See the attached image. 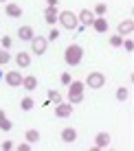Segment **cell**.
<instances>
[{
	"label": "cell",
	"instance_id": "6da1fadb",
	"mask_svg": "<svg viewBox=\"0 0 134 151\" xmlns=\"http://www.w3.org/2000/svg\"><path fill=\"white\" fill-rule=\"evenodd\" d=\"M81 59H84V48H81L79 44H70V46H66V50H64V61L68 66H77V64H81Z\"/></svg>",
	"mask_w": 134,
	"mask_h": 151
},
{
	"label": "cell",
	"instance_id": "7a4b0ae2",
	"mask_svg": "<svg viewBox=\"0 0 134 151\" xmlns=\"http://www.w3.org/2000/svg\"><path fill=\"white\" fill-rule=\"evenodd\" d=\"M59 24L64 29H68V31H75L77 27H79V20H77V13H73V11H62L59 13Z\"/></svg>",
	"mask_w": 134,
	"mask_h": 151
},
{
	"label": "cell",
	"instance_id": "3957f363",
	"mask_svg": "<svg viewBox=\"0 0 134 151\" xmlns=\"http://www.w3.org/2000/svg\"><path fill=\"white\" fill-rule=\"evenodd\" d=\"M86 86L92 88V90H101V88L106 86V77L101 75V72H90V75L86 77Z\"/></svg>",
	"mask_w": 134,
	"mask_h": 151
},
{
	"label": "cell",
	"instance_id": "277c9868",
	"mask_svg": "<svg viewBox=\"0 0 134 151\" xmlns=\"http://www.w3.org/2000/svg\"><path fill=\"white\" fill-rule=\"evenodd\" d=\"M46 46H49V40H46V37H40V35H38V37L31 40V50H33L35 55H44Z\"/></svg>",
	"mask_w": 134,
	"mask_h": 151
},
{
	"label": "cell",
	"instance_id": "5b68a950",
	"mask_svg": "<svg viewBox=\"0 0 134 151\" xmlns=\"http://www.w3.org/2000/svg\"><path fill=\"white\" fill-rule=\"evenodd\" d=\"M110 134H108V132H99V134H97V136H95V151H99V149H108V147H110Z\"/></svg>",
	"mask_w": 134,
	"mask_h": 151
},
{
	"label": "cell",
	"instance_id": "8992f818",
	"mask_svg": "<svg viewBox=\"0 0 134 151\" xmlns=\"http://www.w3.org/2000/svg\"><path fill=\"white\" fill-rule=\"evenodd\" d=\"M119 33L117 35H121V37H125V35H132V31H134V20L132 18H125L123 22H119Z\"/></svg>",
	"mask_w": 134,
	"mask_h": 151
},
{
	"label": "cell",
	"instance_id": "52a82bcc",
	"mask_svg": "<svg viewBox=\"0 0 134 151\" xmlns=\"http://www.w3.org/2000/svg\"><path fill=\"white\" fill-rule=\"evenodd\" d=\"M70 114H73V105H70V103H57V105H55V116L57 118H68Z\"/></svg>",
	"mask_w": 134,
	"mask_h": 151
},
{
	"label": "cell",
	"instance_id": "ba28073f",
	"mask_svg": "<svg viewBox=\"0 0 134 151\" xmlns=\"http://www.w3.org/2000/svg\"><path fill=\"white\" fill-rule=\"evenodd\" d=\"M77 20H79L84 27H92V22H95V13H92L90 9H81V11L77 13Z\"/></svg>",
	"mask_w": 134,
	"mask_h": 151
},
{
	"label": "cell",
	"instance_id": "9c48e42d",
	"mask_svg": "<svg viewBox=\"0 0 134 151\" xmlns=\"http://www.w3.org/2000/svg\"><path fill=\"white\" fill-rule=\"evenodd\" d=\"M4 81H7L11 88H20V86H22V75H20L18 70H11V72H7Z\"/></svg>",
	"mask_w": 134,
	"mask_h": 151
},
{
	"label": "cell",
	"instance_id": "30bf717a",
	"mask_svg": "<svg viewBox=\"0 0 134 151\" xmlns=\"http://www.w3.org/2000/svg\"><path fill=\"white\" fill-rule=\"evenodd\" d=\"M57 18H59L57 7H46V9H44V20H46L49 24H55V22H57Z\"/></svg>",
	"mask_w": 134,
	"mask_h": 151
},
{
	"label": "cell",
	"instance_id": "8fae6325",
	"mask_svg": "<svg viewBox=\"0 0 134 151\" xmlns=\"http://www.w3.org/2000/svg\"><path fill=\"white\" fill-rule=\"evenodd\" d=\"M86 83L84 81H70L68 83V94H84Z\"/></svg>",
	"mask_w": 134,
	"mask_h": 151
},
{
	"label": "cell",
	"instance_id": "7c38bea8",
	"mask_svg": "<svg viewBox=\"0 0 134 151\" xmlns=\"http://www.w3.org/2000/svg\"><path fill=\"white\" fill-rule=\"evenodd\" d=\"M62 140H64V142H75L77 140V129H73V127L62 129Z\"/></svg>",
	"mask_w": 134,
	"mask_h": 151
},
{
	"label": "cell",
	"instance_id": "4fadbf2b",
	"mask_svg": "<svg viewBox=\"0 0 134 151\" xmlns=\"http://www.w3.org/2000/svg\"><path fill=\"white\" fill-rule=\"evenodd\" d=\"M92 29H95L97 33H108V20H106V18H95Z\"/></svg>",
	"mask_w": 134,
	"mask_h": 151
},
{
	"label": "cell",
	"instance_id": "5bb4252c",
	"mask_svg": "<svg viewBox=\"0 0 134 151\" xmlns=\"http://www.w3.org/2000/svg\"><path fill=\"white\" fill-rule=\"evenodd\" d=\"M18 35H20V40H24V42H31L35 37V33H33V29H31V27H20Z\"/></svg>",
	"mask_w": 134,
	"mask_h": 151
},
{
	"label": "cell",
	"instance_id": "9a60e30c",
	"mask_svg": "<svg viewBox=\"0 0 134 151\" xmlns=\"http://www.w3.org/2000/svg\"><path fill=\"white\" fill-rule=\"evenodd\" d=\"M4 11H7V15H9V18H20V15H22V7H18V4L9 2Z\"/></svg>",
	"mask_w": 134,
	"mask_h": 151
},
{
	"label": "cell",
	"instance_id": "2e32d148",
	"mask_svg": "<svg viewBox=\"0 0 134 151\" xmlns=\"http://www.w3.org/2000/svg\"><path fill=\"white\" fill-rule=\"evenodd\" d=\"M15 64H18V68H27V66L31 64L29 53H18V55H15Z\"/></svg>",
	"mask_w": 134,
	"mask_h": 151
},
{
	"label": "cell",
	"instance_id": "e0dca14e",
	"mask_svg": "<svg viewBox=\"0 0 134 151\" xmlns=\"http://www.w3.org/2000/svg\"><path fill=\"white\" fill-rule=\"evenodd\" d=\"M22 88L24 90H35V88H38V79H35L33 75L31 77H22Z\"/></svg>",
	"mask_w": 134,
	"mask_h": 151
},
{
	"label": "cell",
	"instance_id": "ac0fdd59",
	"mask_svg": "<svg viewBox=\"0 0 134 151\" xmlns=\"http://www.w3.org/2000/svg\"><path fill=\"white\" fill-rule=\"evenodd\" d=\"M24 140H27V142H31V145H35V142L40 140V132H38V129H27Z\"/></svg>",
	"mask_w": 134,
	"mask_h": 151
},
{
	"label": "cell",
	"instance_id": "d6986e66",
	"mask_svg": "<svg viewBox=\"0 0 134 151\" xmlns=\"http://www.w3.org/2000/svg\"><path fill=\"white\" fill-rule=\"evenodd\" d=\"M33 105H35V101L31 96H24L22 101H20V107H22L24 112H29V110H33Z\"/></svg>",
	"mask_w": 134,
	"mask_h": 151
},
{
	"label": "cell",
	"instance_id": "ffe728a7",
	"mask_svg": "<svg viewBox=\"0 0 134 151\" xmlns=\"http://www.w3.org/2000/svg\"><path fill=\"white\" fill-rule=\"evenodd\" d=\"M0 129H2V132H11V129H13V123L9 121L7 116H4V118H0Z\"/></svg>",
	"mask_w": 134,
	"mask_h": 151
},
{
	"label": "cell",
	"instance_id": "44dd1931",
	"mask_svg": "<svg viewBox=\"0 0 134 151\" xmlns=\"http://www.w3.org/2000/svg\"><path fill=\"white\" fill-rule=\"evenodd\" d=\"M49 101H51V103H55V105H57V103L62 101V94H59L57 90H49Z\"/></svg>",
	"mask_w": 134,
	"mask_h": 151
},
{
	"label": "cell",
	"instance_id": "7402d4cb",
	"mask_svg": "<svg viewBox=\"0 0 134 151\" xmlns=\"http://www.w3.org/2000/svg\"><path fill=\"white\" fill-rule=\"evenodd\" d=\"M106 11H108V7H106L104 2H99V4L95 7V15H97V18H104V15H106Z\"/></svg>",
	"mask_w": 134,
	"mask_h": 151
},
{
	"label": "cell",
	"instance_id": "603a6c76",
	"mask_svg": "<svg viewBox=\"0 0 134 151\" xmlns=\"http://www.w3.org/2000/svg\"><path fill=\"white\" fill-rule=\"evenodd\" d=\"M127 96H130L127 88H119V90H117V99H119V101H127Z\"/></svg>",
	"mask_w": 134,
	"mask_h": 151
},
{
	"label": "cell",
	"instance_id": "cb8c5ba5",
	"mask_svg": "<svg viewBox=\"0 0 134 151\" xmlns=\"http://www.w3.org/2000/svg\"><path fill=\"white\" fill-rule=\"evenodd\" d=\"M9 59H11V55L7 53V50H0V66H4V64H9Z\"/></svg>",
	"mask_w": 134,
	"mask_h": 151
},
{
	"label": "cell",
	"instance_id": "d4e9b609",
	"mask_svg": "<svg viewBox=\"0 0 134 151\" xmlns=\"http://www.w3.org/2000/svg\"><path fill=\"white\" fill-rule=\"evenodd\" d=\"M121 42H123L121 35H112L110 37V46H121Z\"/></svg>",
	"mask_w": 134,
	"mask_h": 151
},
{
	"label": "cell",
	"instance_id": "484cf974",
	"mask_svg": "<svg viewBox=\"0 0 134 151\" xmlns=\"http://www.w3.org/2000/svg\"><path fill=\"white\" fill-rule=\"evenodd\" d=\"M121 44H123V46H125V50H127V53H132V50H134V42H132L130 37H127L125 42H121Z\"/></svg>",
	"mask_w": 134,
	"mask_h": 151
},
{
	"label": "cell",
	"instance_id": "4316f807",
	"mask_svg": "<svg viewBox=\"0 0 134 151\" xmlns=\"http://www.w3.org/2000/svg\"><path fill=\"white\" fill-rule=\"evenodd\" d=\"M0 149H2V151H11L13 149V142H11V140H4V142L0 145Z\"/></svg>",
	"mask_w": 134,
	"mask_h": 151
},
{
	"label": "cell",
	"instance_id": "83f0119b",
	"mask_svg": "<svg viewBox=\"0 0 134 151\" xmlns=\"http://www.w3.org/2000/svg\"><path fill=\"white\" fill-rule=\"evenodd\" d=\"M57 37H59V31H57V29H51V33H49V40H51V42H55Z\"/></svg>",
	"mask_w": 134,
	"mask_h": 151
},
{
	"label": "cell",
	"instance_id": "f1b7e54d",
	"mask_svg": "<svg viewBox=\"0 0 134 151\" xmlns=\"http://www.w3.org/2000/svg\"><path fill=\"white\" fill-rule=\"evenodd\" d=\"M59 81L64 83V86H68V83H70V75H68V72H64V75L59 77Z\"/></svg>",
	"mask_w": 134,
	"mask_h": 151
},
{
	"label": "cell",
	"instance_id": "f546056e",
	"mask_svg": "<svg viewBox=\"0 0 134 151\" xmlns=\"http://www.w3.org/2000/svg\"><path fill=\"white\" fill-rule=\"evenodd\" d=\"M18 151H31V142H22L18 147Z\"/></svg>",
	"mask_w": 134,
	"mask_h": 151
},
{
	"label": "cell",
	"instance_id": "4dcf8cb0",
	"mask_svg": "<svg viewBox=\"0 0 134 151\" xmlns=\"http://www.w3.org/2000/svg\"><path fill=\"white\" fill-rule=\"evenodd\" d=\"M2 46H4V48H9V46H11V37H2Z\"/></svg>",
	"mask_w": 134,
	"mask_h": 151
},
{
	"label": "cell",
	"instance_id": "1f68e13d",
	"mask_svg": "<svg viewBox=\"0 0 134 151\" xmlns=\"http://www.w3.org/2000/svg\"><path fill=\"white\" fill-rule=\"evenodd\" d=\"M46 4L49 7H57V0H46Z\"/></svg>",
	"mask_w": 134,
	"mask_h": 151
},
{
	"label": "cell",
	"instance_id": "d6a6232c",
	"mask_svg": "<svg viewBox=\"0 0 134 151\" xmlns=\"http://www.w3.org/2000/svg\"><path fill=\"white\" fill-rule=\"evenodd\" d=\"M0 118H4V112H2V110H0Z\"/></svg>",
	"mask_w": 134,
	"mask_h": 151
},
{
	"label": "cell",
	"instance_id": "836d02e7",
	"mask_svg": "<svg viewBox=\"0 0 134 151\" xmlns=\"http://www.w3.org/2000/svg\"><path fill=\"white\" fill-rule=\"evenodd\" d=\"M0 81H2V70H0Z\"/></svg>",
	"mask_w": 134,
	"mask_h": 151
},
{
	"label": "cell",
	"instance_id": "e575fe53",
	"mask_svg": "<svg viewBox=\"0 0 134 151\" xmlns=\"http://www.w3.org/2000/svg\"><path fill=\"white\" fill-rule=\"evenodd\" d=\"M0 2H7V0H0Z\"/></svg>",
	"mask_w": 134,
	"mask_h": 151
}]
</instances>
